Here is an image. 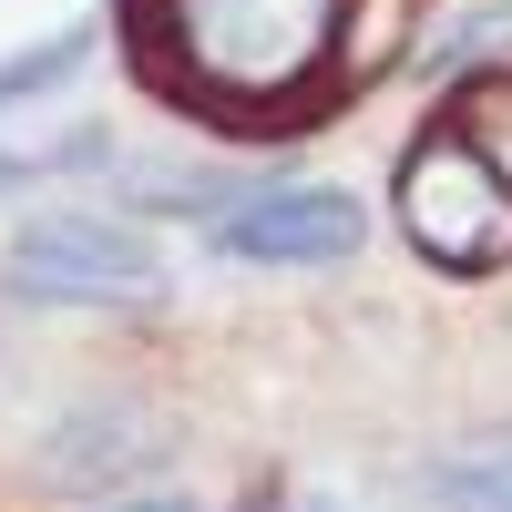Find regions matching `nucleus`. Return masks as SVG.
<instances>
[{
    "label": "nucleus",
    "instance_id": "nucleus-3",
    "mask_svg": "<svg viewBox=\"0 0 512 512\" xmlns=\"http://www.w3.org/2000/svg\"><path fill=\"white\" fill-rule=\"evenodd\" d=\"M359 246H369V205L349 185H267L236 216H216L226 267H338Z\"/></svg>",
    "mask_w": 512,
    "mask_h": 512
},
{
    "label": "nucleus",
    "instance_id": "nucleus-6",
    "mask_svg": "<svg viewBox=\"0 0 512 512\" xmlns=\"http://www.w3.org/2000/svg\"><path fill=\"white\" fill-rule=\"evenodd\" d=\"M103 512H185V502H103Z\"/></svg>",
    "mask_w": 512,
    "mask_h": 512
},
{
    "label": "nucleus",
    "instance_id": "nucleus-1",
    "mask_svg": "<svg viewBox=\"0 0 512 512\" xmlns=\"http://www.w3.org/2000/svg\"><path fill=\"white\" fill-rule=\"evenodd\" d=\"M390 216H400L410 256L431 277H502L512 267V175H502V154H482L472 123H451V113L400 154Z\"/></svg>",
    "mask_w": 512,
    "mask_h": 512
},
{
    "label": "nucleus",
    "instance_id": "nucleus-5",
    "mask_svg": "<svg viewBox=\"0 0 512 512\" xmlns=\"http://www.w3.org/2000/svg\"><path fill=\"white\" fill-rule=\"evenodd\" d=\"M441 502L451 512H512V431H492L482 451L441 461Z\"/></svg>",
    "mask_w": 512,
    "mask_h": 512
},
{
    "label": "nucleus",
    "instance_id": "nucleus-4",
    "mask_svg": "<svg viewBox=\"0 0 512 512\" xmlns=\"http://www.w3.org/2000/svg\"><path fill=\"white\" fill-rule=\"evenodd\" d=\"M93 62V21L82 31H52V41H31V52H0V113H21L41 93H62V82Z\"/></svg>",
    "mask_w": 512,
    "mask_h": 512
},
{
    "label": "nucleus",
    "instance_id": "nucleus-2",
    "mask_svg": "<svg viewBox=\"0 0 512 512\" xmlns=\"http://www.w3.org/2000/svg\"><path fill=\"white\" fill-rule=\"evenodd\" d=\"M11 297L21 308H154L164 297V256L144 226L93 216V205H62L11 236Z\"/></svg>",
    "mask_w": 512,
    "mask_h": 512
}]
</instances>
